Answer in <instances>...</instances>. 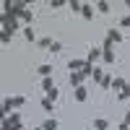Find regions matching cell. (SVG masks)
<instances>
[{
	"instance_id": "1",
	"label": "cell",
	"mask_w": 130,
	"mask_h": 130,
	"mask_svg": "<svg viewBox=\"0 0 130 130\" xmlns=\"http://www.w3.org/2000/svg\"><path fill=\"white\" fill-rule=\"evenodd\" d=\"M86 65H89L86 60H70V62H68V70H70V73H81Z\"/></svg>"
},
{
	"instance_id": "2",
	"label": "cell",
	"mask_w": 130,
	"mask_h": 130,
	"mask_svg": "<svg viewBox=\"0 0 130 130\" xmlns=\"http://www.w3.org/2000/svg\"><path fill=\"white\" fill-rule=\"evenodd\" d=\"M107 39H109L112 44H120V42H122V31L120 29H109V31H107Z\"/></svg>"
},
{
	"instance_id": "3",
	"label": "cell",
	"mask_w": 130,
	"mask_h": 130,
	"mask_svg": "<svg viewBox=\"0 0 130 130\" xmlns=\"http://www.w3.org/2000/svg\"><path fill=\"white\" fill-rule=\"evenodd\" d=\"M99 57H102V50H96V47H91V50H89V55H86V62H91V65H94V62L99 60Z\"/></svg>"
},
{
	"instance_id": "4",
	"label": "cell",
	"mask_w": 130,
	"mask_h": 130,
	"mask_svg": "<svg viewBox=\"0 0 130 130\" xmlns=\"http://www.w3.org/2000/svg\"><path fill=\"white\" fill-rule=\"evenodd\" d=\"M73 96H75V102H86V99H89V89H83V86H81V89L73 91Z\"/></svg>"
},
{
	"instance_id": "5",
	"label": "cell",
	"mask_w": 130,
	"mask_h": 130,
	"mask_svg": "<svg viewBox=\"0 0 130 130\" xmlns=\"http://www.w3.org/2000/svg\"><path fill=\"white\" fill-rule=\"evenodd\" d=\"M0 130H21V122H10L8 117H5L3 125H0Z\"/></svg>"
},
{
	"instance_id": "6",
	"label": "cell",
	"mask_w": 130,
	"mask_h": 130,
	"mask_svg": "<svg viewBox=\"0 0 130 130\" xmlns=\"http://www.w3.org/2000/svg\"><path fill=\"white\" fill-rule=\"evenodd\" d=\"M81 83H83V73H70V86L81 89Z\"/></svg>"
},
{
	"instance_id": "7",
	"label": "cell",
	"mask_w": 130,
	"mask_h": 130,
	"mask_svg": "<svg viewBox=\"0 0 130 130\" xmlns=\"http://www.w3.org/2000/svg\"><path fill=\"white\" fill-rule=\"evenodd\" d=\"M24 39H26V42H39V39H37V34H34V29H31V26H24Z\"/></svg>"
},
{
	"instance_id": "8",
	"label": "cell",
	"mask_w": 130,
	"mask_h": 130,
	"mask_svg": "<svg viewBox=\"0 0 130 130\" xmlns=\"http://www.w3.org/2000/svg\"><path fill=\"white\" fill-rule=\"evenodd\" d=\"M94 8H96V10H99V13H109V10H112V5H109V3H107V0H99V3H96Z\"/></svg>"
},
{
	"instance_id": "9",
	"label": "cell",
	"mask_w": 130,
	"mask_h": 130,
	"mask_svg": "<svg viewBox=\"0 0 130 130\" xmlns=\"http://www.w3.org/2000/svg\"><path fill=\"white\" fill-rule=\"evenodd\" d=\"M37 73L42 75V78H50V73H52V65H47V62H44V65H39V68H37Z\"/></svg>"
},
{
	"instance_id": "10",
	"label": "cell",
	"mask_w": 130,
	"mask_h": 130,
	"mask_svg": "<svg viewBox=\"0 0 130 130\" xmlns=\"http://www.w3.org/2000/svg\"><path fill=\"white\" fill-rule=\"evenodd\" d=\"M81 16H83L86 21H91V18H94V8H91L89 3H83V10H81Z\"/></svg>"
},
{
	"instance_id": "11",
	"label": "cell",
	"mask_w": 130,
	"mask_h": 130,
	"mask_svg": "<svg viewBox=\"0 0 130 130\" xmlns=\"http://www.w3.org/2000/svg\"><path fill=\"white\" fill-rule=\"evenodd\" d=\"M102 57H104L107 65H112V62H115V52H112V50H102Z\"/></svg>"
},
{
	"instance_id": "12",
	"label": "cell",
	"mask_w": 130,
	"mask_h": 130,
	"mask_svg": "<svg viewBox=\"0 0 130 130\" xmlns=\"http://www.w3.org/2000/svg\"><path fill=\"white\" fill-rule=\"evenodd\" d=\"M42 107H44V112H52L55 109V102H52L50 96H44V99H42Z\"/></svg>"
},
{
	"instance_id": "13",
	"label": "cell",
	"mask_w": 130,
	"mask_h": 130,
	"mask_svg": "<svg viewBox=\"0 0 130 130\" xmlns=\"http://www.w3.org/2000/svg\"><path fill=\"white\" fill-rule=\"evenodd\" d=\"M125 86H127V83H125L122 78H115V81H112V91H122Z\"/></svg>"
},
{
	"instance_id": "14",
	"label": "cell",
	"mask_w": 130,
	"mask_h": 130,
	"mask_svg": "<svg viewBox=\"0 0 130 130\" xmlns=\"http://www.w3.org/2000/svg\"><path fill=\"white\" fill-rule=\"evenodd\" d=\"M21 18H24V21H26V26H31V21H34V13H31V10L26 8V10H24V13H21Z\"/></svg>"
},
{
	"instance_id": "15",
	"label": "cell",
	"mask_w": 130,
	"mask_h": 130,
	"mask_svg": "<svg viewBox=\"0 0 130 130\" xmlns=\"http://www.w3.org/2000/svg\"><path fill=\"white\" fill-rule=\"evenodd\" d=\"M42 127H44V130H57V120H50V117H47Z\"/></svg>"
},
{
	"instance_id": "16",
	"label": "cell",
	"mask_w": 130,
	"mask_h": 130,
	"mask_svg": "<svg viewBox=\"0 0 130 130\" xmlns=\"http://www.w3.org/2000/svg\"><path fill=\"white\" fill-rule=\"evenodd\" d=\"M107 127H109L107 120H94V130H107Z\"/></svg>"
},
{
	"instance_id": "17",
	"label": "cell",
	"mask_w": 130,
	"mask_h": 130,
	"mask_svg": "<svg viewBox=\"0 0 130 130\" xmlns=\"http://www.w3.org/2000/svg\"><path fill=\"white\" fill-rule=\"evenodd\" d=\"M70 10H73V13H81V10H83V3H78V0H70Z\"/></svg>"
},
{
	"instance_id": "18",
	"label": "cell",
	"mask_w": 130,
	"mask_h": 130,
	"mask_svg": "<svg viewBox=\"0 0 130 130\" xmlns=\"http://www.w3.org/2000/svg\"><path fill=\"white\" fill-rule=\"evenodd\" d=\"M42 89H44L47 94H50L52 89H55V83H52V78H44V81H42Z\"/></svg>"
},
{
	"instance_id": "19",
	"label": "cell",
	"mask_w": 130,
	"mask_h": 130,
	"mask_svg": "<svg viewBox=\"0 0 130 130\" xmlns=\"http://www.w3.org/2000/svg\"><path fill=\"white\" fill-rule=\"evenodd\" d=\"M10 37H13V34H10V31H0V42H3V44H8V42H10Z\"/></svg>"
},
{
	"instance_id": "20",
	"label": "cell",
	"mask_w": 130,
	"mask_h": 130,
	"mask_svg": "<svg viewBox=\"0 0 130 130\" xmlns=\"http://www.w3.org/2000/svg\"><path fill=\"white\" fill-rule=\"evenodd\" d=\"M94 81H96V83H102V81H104V70H102V68H96V70H94Z\"/></svg>"
},
{
	"instance_id": "21",
	"label": "cell",
	"mask_w": 130,
	"mask_h": 130,
	"mask_svg": "<svg viewBox=\"0 0 130 130\" xmlns=\"http://www.w3.org/2000/svg\"><path fill=\"white\" fill-rule=\"evenodd\" d=\"M112 75H104V81H102V89H112Z\"/></svg>"
},
{
	"instance_id": "22",
	"label": "cell",
	"mask_w": 130,
	"mask_h": 130,
	"mask_svg": "<svg viewBox=\"0 0 130 130\" xmlns=\"http://www.w3.org/2000/svg\"><path fill=\"white\" fill-rule=\"evenodd\" d=\"M37 44H39V47H52V39H50V37H42Z\"/></svg>"
},
{
	"instance_id": "23",
	"label": "cell",
	"mask_w": 130,
	"mask_h": 130,
	"mask_svg": "<svg viewBox=\"0 0 130 130\" xmlns=\"http://www.w3.org/2000/svg\"><path fill=\"white\" fill-rule=\"evenodd\" d=\"M65 0H50V8H62Z\"/></svg>"
},
{
	"instance_id": "24",
	"label": "cell",
	"mask_w": 130,
	"mask_h": 130,
	"mask_svg": "<svg viewBox=\"0 0 130 130\" xmlns=\"http://www.w3.org/2000/svg\"><path fill=\"white\" fill-rule=\"evenodd\" d=\"M8 120H10V122H21V115H18V112H10Z\"/></svg>"
},
{
	"instance_id": "25",
	"label": "cell",
	"mask_w": 130,
	"mask_h": 130,
	"mask_svg": "<svg viewBox=\"0 0 130 130\" xmlns=\"http://www.w3.org/2000/svg\"><path fill=\"white\" fill-rule=\"evenodd\" d=\"M120 99H130V86H125V89L120 91Z\"/></svg>"
},
{
	"instance_id": "26",
	"label": "cell",
	"mask_w": 130,
	"mask_h": 130,
	"mask_svg": "<svg viewBox=\"0 0 130 130\" xmlns=\"http://www.w3.org/2000/svg\"><path fill=\"white\" fill-rule=\"evenodd\" d=\"M120 26H125V29H130V16H122V18H120Z\"/></svg>"
},
{
	"instance_id": "27",
	"label": "cell",
	"mask_w": 130,
	"mask_h": 130,
	"mask_svg": "<svg viewBox=\"0 0 130 130\" xmlns=\"http://www.w3.org/2000/svg\"><path fill=\"white\" fill-rule=\"evenodd\" d=\"M13 102H16V107H24V102H26V96H13Z\"/></svg>"
},
{
	"instance_id": "28",
	"label": "cell",
	"mask_w": 130,
	"mask_h": 130,
	"mask_svg": "<svg viewBox=\"0 0 130 130\" xmlns=\"http://www.w3.org/2000/svg\"><path fill=\"white\" fill-rule=\"evenodd\" d=\"M62 50V44H60V42H52V47H50V52H60Z\"/></svg>"
},
{
	"instance_id": "29",
	"label": "cell",
	"mask_w": 130,
	"mask_h": 130,
	"mask_svg": "<svg viewBox=\"0 0 130 130\" xmlns=\"http://www.w3.org/2000/svg\"><path fill=\"white\" fill-rule=\"evenodd\" d=\"M122 125H127V127H130V112H125V117H122Z\"/></svg>"
},
{
	"instance_id": "30",
	"label": "cell",
	"mask_w": 130,
	"mask_h": 130,
	"mask_svg": "<svg viewBox=\"0 0 130 130\" xmlns=\"http://www.w3.org/2000/svg\"><path fill=\"white\" fill-rule=\"evenodd\" d=\"M117 130H130V127H127V125H122V122H120V127H117Z\"/></svg>"
},
{
	"instance_id": "31",
	"label": "cell",
	"mask_w": 130,
	"mask_h": 130,
	"mask_svg": "<svg viewBox=\"0 0 130 130\" xmlns=\"http://www.w3.org/2000/svg\"><path fill=\"white\" fill-rule=\"evenodd\" d=\"M37 130H44V127H37Z\"/></svg>"
}]
</instances>
